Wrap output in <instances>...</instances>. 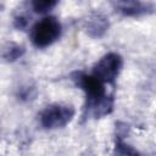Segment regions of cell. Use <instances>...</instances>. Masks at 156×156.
Listing matches in <instances>:
<instances>
[{
	"mask_svg": "<svg viewBox=\"0 0 156 156\" xmlns=\"http://www.w3.org/2000/svg\"><path fill=\"white\" fill-rule=\"evenodd\" d=\"M76 85L80 88L87 96V108H91L95 117L108 115L113 108V99L106 94L105 84L96 79L93 74L76 72L72 76Z\"/></svg>",
	"mask_w": 156,
	"mask_h": 156,
	"instance_id": "cell-1",
	"label": "cell"
},
{
	"mask_svg": "<svg viewBox=\"0 0 156 156\" xmlns=\"http://www.w3.org/2000/svg\"><path fill=\"white\" fill-rule=\"evenodd\" d=\"M62 27L54 16H46L38 21L30 30V40L37 48H46L54 44L61 37Z\"/></svg>",
	"mask_w": 156,
	"mask_h": 156,
	"instance_id": "cell-2",
	"label": "cell"
},
{
	"mask_svg": "<svg viewBox=\"0 0 156 156\" xmlns=\"http://www.w3.org/2000/svg\"><path fill=\"white\" fill-rule=\"evenodd\" d=\"M74 117V108L68 104H51L40 113V123L46 129H57L67 126Z\"/></svg>",
	"mask_w": 156,
	"mask_h": 156,
	"instance_id": "cell-3",
	"label": "cell"
},
{
	"mask_svg": "<svg viewBox=\"0 0 156 156\" xmlns=\"http://www.w3.org/2000/svg\"><path fill=\"white\" fill-rule=\"evenodd\" d=\"M122 57L116 52L104 55L93 67L91 74L104 84H113L122 69Z\"/></svg>",
	"mask_w": 156,
	"mask_h": 156,
	"instance_id": "cell-4",
	"label": "cell"
},
{
	"mask_svg": "<svg viewBox=\"0 0 156 156\" xmlns=\"http://www.w3.org/2000/svg\"><path fill=\"white\" fill-rule=\"evenodd\" d=\"M111 4L117 12L124 16H135L144 10L140 0H111Z\"/></svg>",
	"mask_w": 156,
	"mask_h": 156,
	"instance_id": "cell-5",
	"label": "cell"
},
{
	"mask_svg": "<svg viewBox=\"0 0 156 156\" xmlns=\"http://www.w3.org/2000/svg\"><path fill=\"white\" fill-rule=\"evenodd\" d=\"M58 0H30L32 7L38 13H46L55 7Z\"/></svg>",
	"mask_w": 156,
	"mask_h": 156,
	"instance_id": "cell-6",
	"label": "cell"
}]
</instances>
